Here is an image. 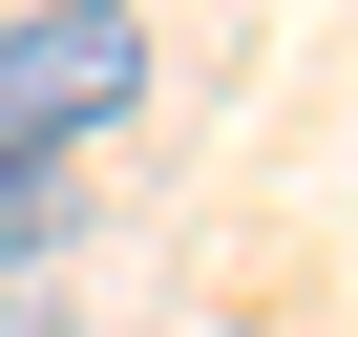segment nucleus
I'll use <instances>...</instances> for the list:
<instances>
[{"label": "nucleus", "mask_w": 358, "mask_h": 337, "mask_svg": "<svg viewBox=\"0 0 358 337\" xmlns=\"http://www.w3.org/2000/svg\"><path fill=\"white\" fill-rule=\"evenodd\" d=\"M0 337H64V295H43V274H0Z\"/></svg>", "instance_id": "7ed1b4c3"}, {"label": "nucleus", "mask_w": 358, "mask_h": 337, "mask_svg": "<svg viewBox=\"0 0 358 337\" xmlns=\"http://www.w3.org/2000/svg\"><path fill=\"white\" fill-rule=\"evenodd\" d=\"M148 106V22H127V0H22V22H0V148H106Z\"/></svg>", "instance_id": "f257e3e1"}, {"label": "nucleus", "mask_w": 358, "mask_h": 337, "mask_svg": "<svg viewBox=\"0 0 358 337\" xmlns=\"http://www.w3.org/2000/svg\"><path fill=\"white\" fill-rule=\"evenodd\" d=\"M64 211H85L64 168H43V148H0V274H43V253H64Z\"/></svg>", "instance_id": "f03ea898"}]
</instances>
